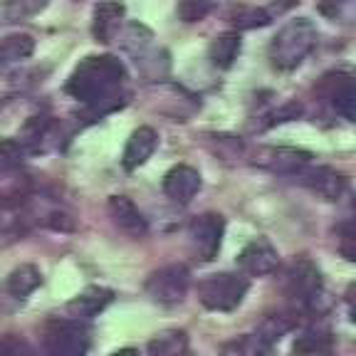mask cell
I'll use <instances>...</instances> for the list:
<instances>
[{"label":"cell","instance_id":"obj_21","mask_svg":"<svg viewBox=\"0 0 356 356\" xmlns=\"http://www.w3.org/2000/svg\"><path fill=\"white\" fill-rule=\"evenodd\" d=\"M42 284V275L35 265H20L17 270H13L10 277H8L6 287L13 297L17 300H25L28 295H33L35 289Z\"/></svg>","mask_w":356,"mask_h":356},{"label":"cell","instance_id":"obj_32","mask_svg":"<svg viewBox=\"0 0 356 356\" xmlns=\"http://www.w3.org/2000/svg\"><path fill=\"white\" fill-rule=\"evenodd\" d=\"M111 356H141L139 354V349H131V346H127V349H119V351H114Z\"/></svg>","mask_w":356,"mask_h":356},{"label":"cell","instance_id":"obj_12","mask_svg":"<svg viewBox=\"0 0 356 356\" xmlns=\"http://www.w3.org/2000/svg\"><path fill=\"white\" fill-rule=\"evenodd\" d=\"M322 92L327 95V99L332 102V106L339 111L341 117L356 124V79L354 77H344V74L324 77Z\"/></svg>","mask_w":356,"mask_h":356},{"label":"cell","instance_id":"obj_20","mask_svg":"<svg viewBox=\"0 0 356 356\" xmlns=\"http://www.w3.org/2000/svg\"><path fill=\"white\" fill-rule=\"evenodd\" d=\"M270 349H273V344L260 332H255L243 334L238 339L222 344L220 356H270Z\"/></svg>","mask_w":356,"mask_h":356},{"label":"cell","instance_id":"obj_27","mask_svg":"<svg viewBox=\"0 0 356 356\" xmlns=\"http://www.w3.org/2000/svg\"><path fill=\"white\" fill-rule=\"evenodd\" d=\"M319 13L334 22H356V0H319Z\"/></svg>","mask_w":356,"mask_h":356},{"label":"cell","instance_id":"obj_28","mask_svg":"<svg viewBox=\"0 0 356 356\" xmlns=\"http://www.w3.org/2000/svg\"><path fill=\"white\" fill-rule=\"evenodd\" d=\"M216 8V0H178V17L184 22H200Z\"/></svg>","mask_w":356,"mask_h":356},{"label":"cell","instance_id":"obj_6","mask_svg":"<svg viewBox=\"0 0 356 356\" xmlns=\"http://www.w3.org/2000/svg\"><path fill=\"white\" fill-rule=\"evenodd\" d=\"M47 356H87L89 337L77 322H52L44 329Z\"/></svg>","mask_w":356,"mask_h":356},{"label":"cell","instance_id":"obj_5","mask_svg":"<svg viewBox=\"0 0 356 356\" xmlns=\"http://www.w3.org/2000/svg\"><path fill=\"white\" fill-rule=\"evenodd\" d=\"M324 280L319 267L312 260L302 257L295 265L289 267L287 273V295L297 302L300 307H312L314 302L322 297Z\"/></svg>","mask_w":356,"mask_h":356},{"label":"cell","instance_id":"obj_24","mask_svg":"<svg viewBox=\"0 0 356 356\" xmlns=\"http://www.w3.org/2000/svg\"><path fill=\"white\" fill-rule=\"evenodd\" d=\"M295 324H297L295 314H270V317H265V322L257 327V332H260L270 344H275V341L282 339L289 329H295Z\"/></svg>","mask_w":356,"mask_h":356},{"label":"cell","instance_id":"obj_14","mask_svg":"<svg viewBox=\"0 0 356 356\" xmlns=\"http://www.w3.org/2000/svg\"><path fill=\"white\" fill-rule=\"evenodd\" d=\"M200 191V173L193 166H173L163 176V193L176 203H188Z\"/></svg>","mask_w":356,"mask_h":356},{"label":"cell","instance_id":"obj_10","mask_svg":"<svg viewBox=\"0 0 356 356\" xmlns=\"http://www.w3.org/2000/svg\"><path fill=\"white\" fill-rule=\"evenodd\" d=\"M295 178L324 200H339L346 193V178L329 166H305Z\"/></svg>","mask_w":356,"mask_h":356},{"label":"cell","instance_id":"obj_3","mask_svg":"<svg viewBox=\"0 0 356 356\" xmlns=\"http://www.w3.org/2000/svg\"><path fill=\"white\" fill-rule=\"evenodd\" d=\"M248 289H250V282L245 275L218 273L198 282V300L211 312H233L243 305Z\"/></svg>","mask_w":356,"mask_h":356},{"label":"cell","instance_id":"obj_22","mask_svg":"<svg viewBox=\"0 0 356 356\" xmlns=\"http://www.w3.org/2000/svg\"><path fill=\"white\" fill-rule=\"evenodd\" d=\"M188 349V337L181 329H166L149 341V356H184Z\"/></svg>","mask_w":356,"mask_h":356},{"label":"cell","instance_id":"obj_23","mask_svg":"<svg viewBox=\"0 0 356 356\" xmlns=\"http://www.w3.org/2000/svg\"><path fill=\"white\" fill-rule=\"evenodd\" d=\"M47 3L50 0H0V10H3L6 22H20L44 10Z\"/></svg>","mask_w":356,"mask_h":356},{"label":"cell","instance_id":"obj_19","mask_svg":"<svg viewBox=\"0 0 356 356\" xmlns=\"http://www.w3.org/2000/svg\"><path fill=\"white\" fill-rule=\"evenodd\" d=\"M35 52V40L25 33L8 35L0 40V67L15 65V62L28 60Z\"/></svg>","mask_w":356,"mask_h":356},{"label":"cell","instance_id":"obj_4","mask_svg":"<svg viewBox=\"0 0 356 356\" xmlns=\"http://www.w3.org/2000/svg\"><path fill=\"white\" fill-rule=\"evenodd\" d=\"M191 287V273L186 265H166L161 270H156L149 280H146V295L159 305H181L184 297L188 295Z\"/></svg>","mask_w":356,"mask_h":356},{"label":"cell","instance_id":"obj_11","mask_svg":"<svg viewBox=\"0 0 356 356\" xmlns=\"http://www.w3.org/2000/svg\"><path fill=\"white\" fill-rule=\"evenodd\" d=\"M109 216L114 220L122 233H127L129 238H144L149 233V220L144 218V213L136 208L131 198L127 195H111L109 198Z\"/></svg>","mask_w":356,"mask_h":356},{"label":"cell","instance_id":"obj_15","mask_svg":"<svg viewBox=\"0 0 356 356\" xmlns=\"http://www.w3.org/2000/svg\"><path fill=\"white\" fill-rule=\"evenodd\" d=\"M33 218L25 195H3L0 198V235H22Z\"/></svg>","mask_w":356,"mask_h":356},{"label":"cell","instance_id":"obj_1","mask_svg":"<svg viewBox=\"0 0 356 356\" xmlns=\"http://www.w3.org/2000/svg\"><path fill=\"white\" fill-rule=\"evenodd\" d=\"M127 79L124 65L111 55L84 57L67 79V95L82 102L92 117H104L127 99H122V87Z\"/></svg>","mask_w":356,"mask_h":356},{"label":"cell","instance_id":"obj_2","mask_svg":"<svg viewBox=\"0 0 356 356\" xmlns=\"http://www.w3.org/2000/svg\"><path fill=\"white\" fill-rule=\"evenodd\" d=\"M317 44V28L314 22L307 17H297L289 20L277 35H275L273 44H270V60L277 70L289 72L305 62V57L314 50Z\"/></svg>","mask_w":356,"mask_h":356},{"label":"cell","instance_id":"obj_17","mask_svg":"<svg viewBox=\"0 0 356 356\" xmlns=\"http://www.w3.org/2000/svg\"><path fill=\"white\" fill-rule=\"evenodd\" d=\"M111 297H114L111 295V289L87 287L82 295H77L70 305H67V309H70V314L77 317V319H92V317H97L106 305H109Z\"/></svg>","mask_w":356,"mask_h":356},{"label":"cell","instance_id":"obj_33","mask_svg":"<svg viewBox=\"0 0 356 356\" xmlns=\"http://www.w3.org/2000/svg\"><path fill=\"white\" fill-rule=\"evenodd\" d=\"M349 314H351V322L356 324V295L349 300Z\"/></svg>","mask_w":356,"mask_h":356},{"label":"cell","instance_id":"obj_26","mask_svg":"<svg viewBox=\"0 0 356 356\" xmlns=\"http://www.w3.org/2000/svg\"><path fill=\"white\" fill-rule=\"evenodd\" d=\"M28 149L20 144V139H0V176L15 171L22 163Z\"/></svg>","mask_w":356,"mask_h":356},{"label":"cell","instance_id":"obj_29","mask_svg":"<svg viewBox=\"0 0 356 356\" xmlns=\"http://www.w3.org/2000/svg\"><path fill=\"white\" fill-rule=\"evenodd\" d=\"M30 74L25 72H6L0 74V102H8L13 99V97H17L20 92H25V89L33 84V79H28Z\"/></svg>","mask_w":356,"mask_h":356},{"label":"cell","instance_id":"obj_25","mask_svg":"<svg viewBox=\"0 0 356 356\" xmlns=\"http://www.w3.org/2000/svg\"><path fill=\"white\" fill-rule=\"evenodd\" d=\"M329 346H332V339H329V334L322 332V329H307L300 339L295 341L297 354H309V356L327 354Z\"/></svg>","mask_w":356,"mask_h":356},{"label":"cell","instance_id":"obj_9","mask_svg":"<svg viewBox=\"0 0 356 356\" xmlns=\"http://www.w3.org/2000/svg\"><path fill=\"white\" fill-rule=\"evenodd\" d=\"M312 154L302 149H287V146H267L255 154V163L273 173H284V176H297L305 166H309Z\"/></svg>","mask_w":356,"mask_h":356},{"label":"cell","instance_id":"obj_8","mask_svg":"<svg viewBox=\"0 0 356 356\" xmlns=\"http://www.w3.org/2000/svg\"><path fill=\"white\" fill-rule=\"evenodd\" d=\"M240 273L248 277H267L280 267V255L273 248V243L265 238H257L248 243L238 255Z\"/></svg>","mask_w":356,"mask_h":356},{"label":"cell","instance_id":"obj_16","mask_svg":"<svg viewBox=\"0 0 356 356\" xmlns=\"http://www.w3.org/2000/svg\"><path fill=\"white\" fill-rule=\"evenodd\" d=\"M124 6L119 0H102L95 6V20H92V33L99 42H111L117 38L119 28H122Z\"/></svg>","mask_w":356,"mask_h":356},{"label":"cell","instance_id":"obj_34","mask_svg":"<svg viewBox=\"0 0 356 356\" xmlns=\"http://www.w3.org/2000/svg\"><path fill=\"white\" fill-rule=\"evenodd\" d=\"M346 225H349V228H354V230H356V218H354V220H351V222H346Z\"/></svg>","mask_w":356,"mask_h":356},{"label":"cell","instance_id":"obj_31","mask_svg":"<svg viewBox=\"0 0 356 356\" xmlns=\"http://www.w3.org/2000/svg\"><path fill=\"white\" fill-rule=\"evenodd\" d=\"M0 356H33V351L17 339H3L0 341Z\"/></svg>","mask_w":356,"mask_h":356},{"label":"cell","instance_id":"obj_18","mask_svg":"<svg viewBox=\"0 0 356 356\" xmlns=\"http://www.w3.org/2000/svg\"><path fill=\"white\" fill-rule=\"evenodd\" d=\"M240 55V35L238 33H222L208 47V57H211V65L218 70H228Z\"/></svg>","mask_w":356,"mask_h":356},{"label":"cell","instance_id":"obj_13","mask_svg":"<svg viewBox=\"0 0 356 356\" xmlns=\"http://www.w3.org/2000/svg\"><path fill=\"white\" fill-rule=\"evenodd\" d=\"M156 146H159V134L151 127H139L129 136L127 146H124L122 166L127 171H136V168L144 166L151 156H154Z\"/></svg>","mask_w":356,"mask_h":356},{"label":"cell","instance_id":"obj_7","mask_svg":"<svg viewBox=\"0 0 356 356\" xmlns=\"http://www.w3.org/2000/svg\"><path fill=\"white\" fill-rule=\"evenodd\" d=\"M222 233H225V220L218 213H203L198 216L188 228V238L193 245V252L203 262H211L220 252Z\"/></svg>","mask_w":356,"mask_h":356},{"label":"cell","instance_id":"obj_30","mask_svg":"<svg viewBox=\"0 0 356 356\" xmlns=\"http://www.w3.org/2000/svg\"><path fill=\"white\" fill-rule=\"evenodd\" d=\"M273 22V15L267 10H257V8H243L235 15V28L238 30H252V28H265Z\"/></svg>","mask_w":356,"mask_h":356}]
</instances>
